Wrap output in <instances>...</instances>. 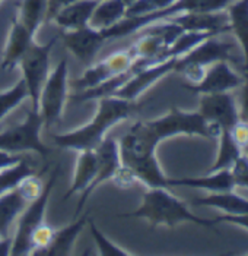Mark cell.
<instances>
[{"mask_svg": "<svg viewBox=\"0 0 248 256\" xmlns=\"http://www.w3.org/2000/svg\"><path fill=\"white\" fill-rule=\"evenodd\" d=\"M88 214L77 216L69 224H66L61 228H56L53 238L48 244V248L42 252V255L47 256H69L73 254L75 244L80 233L88 224Z\"/></svg>", "mask_w": 248, "mask_h": 256, "instance_id": "18", "label": "cell"}, {"mask_svg": "<svg viewBox=\"0 0 248 256\" xmlns=\"http://www.w3.org/2000/svg\"><path fill=\"white\" fill-rule=\"evenodd\" d=\"M246 82L244 75H240L228 62H216L206 69L203 79L190 85L186 84L184 88L194 94H210V92H228L238 90Z\"/></svg>", "mask_w": 248, "mask_h": 256, "instance_id": "12", "label": "cell"}, {"mask_svg": "<svg viewBox=\"0 0 248 256\" xmlns=\"http://www.w3.org/2000/svg\"><path fill=\"white\" fill-rule=\"evenodd\" d=\"M89 227V232H91V236L94 238V242L98 246V250H99V255L101 256H130L133 255L132 252L123 249L121 246H118L117 243H114L108 236H105L98 227H96L95 221L89 220L88 218V224Z\"/></svg>", "mask_w": 248, "mask_h": 256, "instance_id": "29", "label": "cell"}, {"mask_svg": "<svg viewBox=\"0 0 248 256\" xmlns=\"http://www.w3.org/2000/svg\"><path fill=\"white\" fill-rule=\"evenodd\" d=\"M134 60L136 59L130 53V50L126 48L115 52L104 60H99L98 63H91V66L83 72V75L75 82V88L80 91L92 90L115 75L127 70L133 64Z\"/></svg>", "mask_w": 248, "mask_h": 256, "instance_id": "9", "label": "cell"}, {"mask_svg": "<svg viewBox=\"0 0 248 256\" xmlns=\"http://www.w3.org/2000/svg\"><path fill=\"white\" fill-rule=\"evenodd\" d=\"M28 204L29 202L23 198L18 188L0 195V237L9 236L12 224Z\"/></svg>", "mask_w": 248, "mask_h": 256, "instance_id": "24", "label": "cell"}, {"mask_svg": "<svg viewBox=\"0 0 248 256\" xmlns=\"http://www.w3.org/2000/svg\"><path fill=\"white\" fill-rule=\"evenodd\" d=\"M193 205L196 206H210L218 208L228 216L237 214H246L248 212V199L240 196L238 194H234L232 190L225 192H212L205 198H199L193 200Z\"/></svg>", "mask_w": 248, "mask_h": 256, "instance_id": "21", "label": "cell"}, {"mask_svg": "<svg viewBox=\"0 0 248 256\" xmlns=\"http://www.w3.org/2000/svg\"><path fill=\"white\" fill-rule=\"evenodd\" d=\"M98 4V0H75L60 8L53 15L51 20L56 22L61 31L79 30L89 25L92 12Z\"/></svg>", "mask_w": 248, "mask_h": 256, "instance_id": "17", "label": "cell"}, {"mask_svg": "<svg viewBox=\"0 0 248 256\" xmlns=\"http://www.w3.org/2000/svg\"><path fill=\"white\" fill-rule=\"evenodd\" d=\"M16 188H18V190H19L20 194L23 195V198H25L28 202H31V200H34V199L41 194L44 184H42V182L39 180V178L32 174V176H28L26 178H23Z\"/></svg>", "mask_w": 248, "mask_h": 256, "instance_id": "32", "label": "cell"}, {"mask_svg": "<svg viewBox=\"0 0 248 256\" xmlns=\"http://www.w3.org/2000/svg\"><path fill=\"white\" fill-rule=\"evenodd\" d=\"M168 189L170 188H148L143 194L142 204L134 211L118 214L117 217L146 220L152 227H175L181 222H193L206 227L215 224V220L200 218L191 212L187 205L174 196Z\"/></svg>", "mask_w": 248, "mask_h": 256, "instance_id": "2", "label": "cell"}, {"mask_svg": "<svg viewBox=\"0 0 248 256\" xmlns=\"http://www.w3.org/2000/svg\"><path fill=\"white\" fill-rule=\"evenodd\" d=\"M61 38L64 47L76 58L80 63H92L95 56L107 42L104 34L92 26H83L79 30L63 31Z\"/></svg>", "mask_w": 248, "mask_h": 256, "instance_id": "14", "label": "cell"}, {"mask_svg": "<svg viewBox=\"0 0 248 256\" xmlns=\"http://www.w3.org/2000/svg\"><path fill=\"white\" fill-rule=\"evenodd\" d=\"M98 2H99V0H98Z\"/></svg>", "mask_w": 248, "mask_h": 256, "instance_id": "42", "label": "cell"}, {"mask_svg": "<svg viewBox=\"0 0 248 256\" xmlns=\"http://www.w3.org/2000/svg\"><path fill=\"white\" fill-rule=\"evenodd\" d=\"M25 157H26L25 154H15V152H9L6 150H0V170L16 166Z\"/></svg>", "mask_w": 248, "mask_h": 256, "instance_id": "35", "label": "cell"}, {"mask_svg": "<svg viewBox=\"0 0 248 256\" xmlns=\"http://www.w3.org/2000/svg\"><path fill=\"white\" fill-rule=\"evenodd\" d=\"M70 2H75V0H48V18L51 20L53 15L57 12L60 8H63L64 4H67Z\"/></svg>", "mask_w": 248, "mask_h": 256, "instance_id": "38", "label": "cell"}, {"mask_svg": "<svg viewBox=\"0 0 248 256\" xmlns=\"http://www.w3.org/2000/svg\"><path fill=\"white\" fill-rule=\"evenodd\" d=\"M12 255V236L0 237V256Z\"/></svg>", "mask_w": 248, "mask_h": 256, "instance_id": "37", "label": "cell"}, {"mask_svg": "<svg viewBox=\"0 0 248 256\" xmlns=\"http://www.w3.org/2000/svg\"><path fill=\"white\" fill-rule=\"evenodd\" d=\"M168 186L170 188L186 186V188L203 189V190H209V192H225V190H234V188H235L231 168L206 173V176H202V178H168Z\"/></svg>", "mask_w": 248, "mask_h": 256, "instance_id": "20", "label": "cell"}, {"mask_svg": "<svg viewBox=\"0 0 248 256\" xmlns=\"http://www.w3.org/2000/svg\"><path fill=\"white\" fill-rule=\"evenodd\" d=\"M231 173H232L235 188L238 186V188L248 189V158L244 154H241L237 158V161L231 167Z\"/></svg>", "mask_w": 248, "mask_h": 256, "instance_id": "31", "label": "cell"}, {"mask_svg": "<svg viewBox=\"0 0 248 256\" xmlns=\"http://www.w3.org/2000/svg\"><path fill=\"white\" fill-rule=\"evenodd\" d=\"M58 172L60 168L56 167L54 172L50 174L48 182L44 184L41 194L26 205V208L19 216L20 218L16 226V232L12 237V255L13 256L31 255V250H32L31 238L39 226L45 222V211H47L51 192L57 180Z\"/></svg>", "mask_w": 248, "mask_h": 256, "instance_id": "5", "label": "cell"}, {"mask_svg": "<svg viewBox=\"0 0 248 256\" xmlns=\"http://www.w3.org/2000/svg\"><path fill=\"white\" fill-rule=\"evenodd\" d=\"M96 152L95 150H83L77 151L76 164H75V172H73V182L70 188L67 189L63 200L66 202L67 199L76 194H83L89 189L92 184V180L96 173Z\"/></svg>", "mask_w": 248, "mask_h": 256, "instance_id": "19", "label": "cell"}, {"mask_svg": "<svg viewBox=\"0 0 248 256\" xmlns=\"http://www.w3.org/2000/svg\"><path fill=\"white\" fill-rule=\"evenodd\" d=\"M35 41L34 36L20 24L16 16L12 18L10 30L7 34V41L3 52L1 59V70L4 74L12 72L15 68H18L19 60L25 54V52L31 47V44Z\"/></svg>", "mask_w": 248, "mask_h": 256, "instance_id": "16", "label": "cell"}, {"mask_svg": "<svg viewBox=\"0 0 248 256\" xmlns=\"http://www.w3.org/2000/svg\"><path fill=\"white\" fill-rule=\"evenodd\" d=\"M42 128L44 122L39 112L29 110L25 120L19 124L0 132V150L15 154L34 152L47 158L51 152V148L41 138Z\"/></svg>", "mask_w": 248, "mask_h": 256, "instance_id": "6", "label": "cell"}, {"mask_svg": "<svg viewBox=\"0 0 248 256\" xmlns=\"http://www.w3.org/2000/svg\"><path fill=\"white\" fill-rule=\"evenodd\" d=\"M177 59H168L155 64H149L143 69H139L132 78L129 79L114 96L129 101H136L145 91H148L158 80L174 72Z\"/></svg>", "mask_w": 248, "mask_h": 256, "instance_id": "13", "label": "cell"}, {"mask_svg": "<svg viewBox=\"0 0 248 256\" xmlns=\"http://www.w3.org/2000/svg\"><path fill=\"white\" fill-rule=\"evenodd\" d=\"M123 2H124V3L127 4V8H129L130 4H133L134 2H137V0H123Z\"/></svg>", "mask_w": 248, "mask_h": 256, "instance_id": "39", "label": "cell"}, {"mask_svg": "<svg viewBox=\"0 0 248 256\" xmlns=\"http://www.w3.org/2000/svg\"><path fill=\"white\" fill-rule=\"evenodd\" d=\"M158 142L178 135H199L206 138L219 136V128L206 122L199 112H183L177 107L153 120H146Z\"/></svg>", "mask_w": 248, "mask_h": 256, "instance_id": "4", "label": "cell"}, {"mask_svg": "<svg viewBox=\"0 0 248 256\" xmlns=\"http://www.w3.org/2000/svg\"><path fill=\"white\" fill-rule=\"evenodd\" d=\"M26 98H29V91L22 78L13 86L1 91L0 92V122Z\"/></svg>", "mask_w": 248, "mask_h": 256, "instance_id": "28", "label": "cell"}, {"mask_svg": "<svg viewBox=\"0 0 248 256\" xmlns=\"http://www.w3.org/2000/svg\"><path fill=\"white\" fill-rule=\"evenodd\" d=\"M35 174V164L28 157H25L16 166L0 170V195L15 189L23 178Z\"/></svg>", "mask_w": 248, "mask_h": 256, "instance_id": "26", "label": "cell"}, {"mask_svg": "<svg viewBox=\"0 0 248 256\" xmlns=\"http://www.w3.org/2000/svg\"><path fill=\"white\" fill-rule=\"evenodd\" d=\"M69 94V64L61 59L50 72L42 85L38 101V112L44 126L51 128L61 122Z\"/></svg>", "mask_w": 248, "mask_h": 256, "instance_id": "7", "label": "cell"}, {"mask_svg": "<svg viewBox=\"0 0 248 256\" xmlns=\"http://www.w3.org/2000/svg\"><path fill=\"white\" fill-rule=\"evenodd\" d=\"M174 2L175 0H137V2H134L133 4H130L127 8L126 18L142 16V15H148V14L162 10V9H165L170 4H172Z\"/></svg>", "mask_w": 248, "mask_h": 256, "instance_id": "30", "label": "cell"}, {"mask_svg": "<svg viewBox=\"0 0 248 256\" xmlns=\"http://www.w3.org/2000/svg\"><path fill=\"white\" fill-rule=\"evenodd\" d=\"M58 41V37H53L45 44H38L34 41L31 47L25 52V54L19 60L20 78L25 80L28 91H29V100H31V110L38 112L39 94L42 90L44 82L50 75V60H51V52Z\"/></svg>", "mask_w": 248, "mask_h": 256, "instance_id": "8", "label": "cell"}, {"mask_svg": "<svg viewBox=\"0 0 248 256\" xmlns=\"http://www.w3.org/2000/svg\"><path fill=\"white\" fill-rule=\"evenodd\" d=\"M174 24L180 25L184 31H199L221 34L231 31L228 10H216V12H190L181 14L171 18H167Z\"/></svg>", "mask_w": 248, "mask_h": 256, "instance_id": "15", "label": "cell"}, {"mask_svg": "<svg viewBox=\"0 0 248 256\" xmlns=\"http://www.w3.org/2000/svg\"><path fill=\"white\" fill-rule=\"evenodd\" d=\"M243 154L241 148L235 144L231 136V130H221L219 132V152L215 164L208 170V173L219 172L224 168H231L237 158Z\"/></svg>", "mask_w": 248, "mask_h": 256, "instance_id": "27", "label": "cell"}, {"mask_svg": "<svg viewBox=\"0 0 248 256\" xmlns=\"http://www.w3.org/2000/svg\"><path fill=\"white\" fill-rule=\"evenodd\" d=\"M15 16L35 37L39 26L48 18V0H20Z\"/></svg>", "mask_w": 248, "mask_h": 256, "instance_id": "25", "label": "cell"}, {"mask_svg": "<svg viewBox=\"0 0 248 256\" xmlns=\"http://www.w3.org/2000/svg\"><path fill=\"white\" fill-rule=\"evenodd\" d=\"M218 222H229V224H237L241 227L248 228V212L246 214H237V216H221V217L215 218V224Z\"/></svg>", "mask_w": 248, "mask_h": 256, "instance_id": "36", "label": "cell"}, {"mask_svg": "<svg viewBox=\"0 0 248 256\" xmlns=\"http://www.w3.org/2000/svg\"><path fill=\"white\" fill-rule=\"evenodd\" d=\"M96 101V113L86 124L75 130L53 136V140L58 148L76 152L83 150H95L107 138V132L111 128L132 118L137 108L136 101H129L117 96L101 97Z\"/></svg>", "mask_w": 248, "mask_h": 256, "instance_id": "1", "label": "cell"}, {"mask_svg": "<svg viewBox=\"0 0 248 256\" xmlns=\"http://www.w3.org/2000/svg\"><path fill=\"white\" fill-rule=\"evenodd\" d=\"M216 62H228L237 72L240 70L246 75V58L243 48L231 31L210 36L191 48L189 53L177 59L178 64L194 63L203 68H209Z\"/></svg>", "mask_w": 248, "mask_h": 256, "instance_id": "3", "label": "cell"}, {"mask_svg": "<svg viewBox=\"0 0 248 256\" xmlns=\"http://www.w3.org/2000/svg\"><path fill=\"white\" fill-rule=\"evenodd\" d=\"M227 10L229 15L231 32L235 36L243 48L246 58V75H248V0L232 2Z\"/></svg>", "mask_w": 248, "mask_h": 256, "instance_id": "23", "label": "cell"}, {"mask_svg": "<svg viewBox=\"0 0 248 256\" xmlns=\"http://www.w3.org/2000/svg\"><path fill=\"white\" fill-rule=\"evenodd\" d=\"M243 154H244V156L248 158V145L246 146V148H244V150H243Z\"/></svg>", "mask_w": 248, "mask_h": 256, "instance_id": "40", "label": "cell"}, {"mask_svg": "<svg viewBox=\"0 0 248 256\" xmlns=\"http://www.w3.org/2000/svg\"><path fill=\"white\" fill-rule=\"evenodd\" d=\"M231 136L235 140V144L241 148V151L248 145V123L244 120H238L231 128Z\"/></svg>", "mask_w": 248, "mask_h": 256, "instance_id": "33", "label": "cell"}, {"mask_svg": "<svg viewBox=\"0 0 248 256\" xmlns=\"http://www.w3.org/2000/svg\"><path fill=\"white\" fill-rule=\"evenodd\" d=\"M199 113L206 122L218 126L219 130H231L240 120L238 104L232 91L202 94Z\"/></svg>", "mask_w": 248, "mask_h": 256, "instance_id": "11", "label": "cell"}, {"mask_svg": "<svg viewBox=\"0 0 248 256\" xmlns=\"http://www.w3.org/2000/svg\"><path fill=\"white\" fill-rule=\"evenodd\" d=\"M96 152V173L92 180V184L89 186V189L86 192H83L80 195L79 204L76 206V214L75 217L80 216L83 205L86 204V200L89 196L94 194L98 186L104 184L105 182L113 180L114 176L118 173V170L121 168V158H120V151H118V142L113 138L104 139L98 146L95 148Z\"/></svg>", "mask_w": 248, "mask_h": 256, "instance_id": "10", "label": "cell"}, {"mask_svg": "<svg viewBox=\"0 0 248 256\" xmlns=\"http://www.w3.org/2000/svg\"><path fill=\"white\" fill-rule=\"evenodd\" d=\"M240 97L237 100L238 104V112H240V118L248 123V80H246L240 88Z\"/></svg>", "mask_w": 248, "mask_h": 256, "instance_id": "34", "label": "cell"}, {"mask_svg": "<svg viewBox=\"0 0 248 256\" xmlns=\"http://www.w3.org/2000/svg\"><path fill=\"white\" fill-rule=\"evenodd\" d=\"M127 4L123 0H99L95 6L89 26L98 31H105L126 18Z\"/></svg>", "mask_w": 248, "mask_h": 256, "instance_id": "22", "label": "cell"}, {"mask_svg": "<svg viewBox=\"0 0 248 256\" xmlns=\"http://www.w3.org/2000/svg\"><path fill=\"white\" fill-rule=\"evenodd\" d=\"M246 80H248V75H246Z\"/></svg>", "mask_w": 248, "mask_h": 256, "instance_id": "41", "label": "cell"}]
</instances>
